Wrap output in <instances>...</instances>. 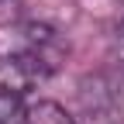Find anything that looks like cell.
I'll list each match as a JSON object with an SVG mask.
<instances>
[{
	"instance_id": "6da1fadb",
	"label": "cell",
	"mask_w": 124,
	"mask_h": 124,
	"mask_svg": "<svg viewBox=\"0 0 124 124\" xmlns=\"http://www.w3.org/2000/svg\"><path fill=\"white\" fill-rule=\"evenodd\" d=\"M90 90H93V100H90V93L83 90V110L93 114L90 121H93V124H117V103H114V97H110V90H107L100 79L93 83Z\"/></svg>"
},
{
	"instance_id": "7a4b0ae2",
	"label": "cell",
	"mask_w": 124,
	"mask_h": 124,
	"mask_svg": "<svg viewBox=\"0 0 124 124\" xmlns=\"http://www.w3.org/2000/svg\"><path fill=\"white\" fill-rule=\"evenodd\" d=\"M24 124H76V121L66 114V107H59L55 100H38V103L28 107Z\"/></svg>"
},
{
	"instance_id": "3957f363",
	"label": "cell",
	"mask_w": 124,
	"mask_h": 124,
	"mask_svg": "<svg viewBox=\"0 0 124 124\" xmlns=\"http://www.w3.org/2000/svg\"><path fill=\"white\" fill-rule=\"evenodd\" d=\"M24 117H28V110H24L21 93H14V90H0V124H21Z\"/></svg>"
}]
</instances>
